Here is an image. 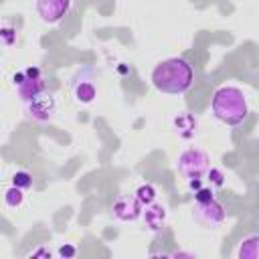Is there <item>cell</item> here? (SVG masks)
Returning <instances> with one entry per match:
<instances>
[{"instance_id":"obj_19","label":"cell","mask_w":259,"mask_h":259,"mask_svg":"<svg viewBox=\"0 0 259 259\" xmlns=\"http://www.w3.org/2000/svg\"><path fill=\"white\" fill-rule=\"evenodd\" d=\"M10 32H14V30H12V28H8V26H4V28H2V36H4V45H12V42H14V40L10 38Z\"/></svg>"},{"instance_id":"obj_15","label":"cell","mask_w":259,"mask_h":259,"mask_svg":"<svg viewBox=\"0 0 259 259\" xmlns=\"http://www.w3.org/2000/svg\"><path fill=\"white\" fill-rule=\"evenodd\" d=\"M12 184L18 186V188H22V190H28V188L32 186V176H30V172H26V170H18V172H14V176H12Z\"/></svg>"},{"instance_id":"obj_20","label":"cell","mask_w":259,"mask_h":259,"mask_svg":"<svg viewBox=\"0 0 259 259\" xmlns=\"http://www.w3.org/2000/svg\"><path fill=\"white\" fill-rule=\"evenodd\" d=\"M36 255H51V253H47V251H42V249H40V251H36V253H32V257H36Z\"/></svg>"},{"instance_id":"obj_7","label":"cell","mask_w":259,"mask_h":259,"mask_svg":"<svg viewBox=\"0 0 259 259\" xmlns=\"http://www.w3.org/2000/svg\"><path fill=\"white\" fill-rule=\"evenodd\" d=\"M142 208H144V204L136 198V194H134V196L121 194V196H117V200L113 202L111 212H113V217H115L117 221L127 223V221H136V219L144 212Z\"/></svg>"},{"instance_id":"obj_10","label":"cell","mask_w":259,"mask_h":259,"mask_svg":"<svg viewBox=\"0 0 259 259\" xmlns=\"http://www.w3.org/2000/svg\"><path fill=\"white\" fill-rule=\"evenodd\" d=\"M45 91V79L42 77H38V79H30V77H26L18 87H16V93H18V97L26 103V101H30V99H34L36 95H40Z\"/></svg>"},{"instance_id":"obj_5","label":"cell","mask_w":259,"mask_h":259,"mask_svg":"<svg viewBox=\"0 0 259 259\" xmlns=\"http://www.w3.org/2000/svg\"><path fill=\"white\" fill-rule=\"evenodd\" d=\"M34 10L45 24H59L71 10V0H36Z\"/></svg>"},{"instance_id":"obj_3","label":"cell","mask_w":259,"mask_h":259,"mask_svg":"<svg viewBox=\"0 0 259 259\" xmlns=\"http://www.w3.org/2000/svg\"><path fill=\"white\" fill-rule=\"evenodd\" d=\"M178 172L190 180V178H202V174H206V170L210 168V158L204 150L200 148H188L178 156Z\"/></svg>"},{"instance_id":"obj_4","label":"cell","mask_w":259,"mask_h":259,"mask_svg":"<svg viewBox=\"0 0 259 259\" xmlns=\"http://www.w3.org/2000/svg\"><path fill=\"white\" fill-rule=\"evenodd\" d=\"M24 105H26L28 117L34 119V121H40V123L51 121L55 111H57V99H55L53 93H47V91H42L40 95H36L30 101H26Z\"/></svg>"},{"instance_id":"obj_6","label":"cell","mask_w":259,"mask_h":259,"mask_svg":"<svg viewBox=\"0 0 259 259\" xmlns=\"http://www.w3.org/2000/svg\"><path fill=\"white\" fill-rule=\"evenodd\" d=\"M194 219L204 225V227H219L225 223L227 219V210L225 206L219 202V200H206V202H196V208H194Z\"/></svg>"},{"instance_id":"obj_14","label":"cell","mask_w":259,"mask_h":259,"mask_svg":"<svg viewBox=\"0 0 259 259\" xmlns=\"http://www.w3.org/2000/svg\"><path fill=\"white\" fill-rule=\"evenodd\" d=\"M24 190L22 188H18V186H10V188H6V192H4V202H6V206L8 208H18L20 204H22V200H24V194H22Z\"/></svg>"},{"instance_id":"obj_8","label":"cell","mask_w":259,"mask_h":259,"mask_svg":"<svg viewBox=\"0 0 259 259\" xmlns=\"http://www.w3.org/2000/svg\"><path fill=\"white\" fill-rule=\"evenodd\" d=\"M73 97L81 105H91L97 99V87H95V83L91 79H87V77L75 79L73 81Z\"/></svg>"},{"instance_id":"obj_12","label":"cell","mask_w":259,"mask_h":259,"mask_svg":"<svg viewBox=\"0 0 259 259\" xmlns=\"http://www.w3.org/2000/svg\"><path fill=\"white\" fill-rule=\"evenodd\" d=\"M136 198L144 204V206H148V204H152V202H156V196H158V190H156V186L154 184H150V182H142L138 188H136Z\"/></svg>"},{"instance_id":"obj_13","label":"cell","mask_w":259,"mask_h":259,"mask_svg":"<svg viewBox=\"0 0 259 259\" xmlns=\"http://www.w3.org/2000/svg\"><path fill=\"white\" fill-rule=\"evenodd\" d=\"M174 125L182 138H184V130H188V138H192L196 134V119L188 113H180L178 117H174Z\"/></svg>"},{"instance_id":"obj_1","label":"cell","mask_w":259,"mask_h":259,"mask_svg":"<svg viewBox=\"0 0 259 259\" xmlns=\"http://www.w3.org/2000/svg\"><path fill=\"white\" fill-rule=\"evenodd\" d=\"M152 85L164 95H182L194 83L192 65L186 59L170 57L152 69Z\"/></svg>"},{"instance_id":"obj_11","label":"cell","mask_w":259,"mask_h":259,"mask_svg":"<svg viewBox=\"0 0 259 259\" xmlns=\"http://www.w3.org/2000/svg\"><path fill=\"white\" fill-rule=\"evenodd\" d=\"M237 255L241 259H259V235H249L241 241Z\"/></svg>"},{"instance_id":"obj_16","label":"cell","mask_w":259,"mask_h":259,"mask_svg":"<svg viewBox=\"0 0 259 259\" xmlns=\"http://www.w3.org/2000/svg\"><path fill=\"white\" fill-rule=\"evenodd\" d=\"M206 180L212 184V186H223L225 184V174L221 168H208L206 170Z\"/></svg>"},{"instance_id":"obj_9","label":"cell","mask_w":259,"mask_h":259,"mask_svg":"<svg viewBox=\"0 0 259 259\" xmlns=\"http://www.w3.org/2000/svg\"><path fill=\"white\" fill-rule=\"evenodd\" d=\"M144 214V221H146V227L152 231V233H158L164 229L166 225V208L158 202H152L146 206V210L142 212Z\"/></svg>"},{"instance_id":"obj_2","label":"cell","mask_w":259,"mask_h":259,"mask_svg":"<svg viewBox=\"0 0 259 259\" xmlns=\"http://www.w3.org/2000/svg\"><path fill=\"white\" fill-rule=\"evenodd\" d=\"M210 109L219 121L227 125H241L249 115L247 95L235 85H223L214 91Z\"/></svg>"},{"instance_id":"obj_18","label":"cell","mask_w":259,"mask_h":259,"mask_svg":"<svg viewBox=\"0 0 259 259\" xmlns=\"http://www.w3.org/2000/svg\"><path fill=\"white\" fill-rule=\"evenodd\" d=\"M75 253H77V249H75L73 245H63V247L59 249V255H61V257H75Z\"/></svg>"},{"instance_id":"obj_17","label":"cell","mask_w":259,"mask_h":259,"mask_svg":"<svg viewBox=\"0 0 259 259\" xmlns=\"http://www.w3.org/2000/svg\"><path fill=\"white\" fill-rule=\"evenodd\" d=\"M194 198H196V202H206V200H212L214 198V194H212V188H198L196 192H194Z\"/></svg>"}]
</instances>
